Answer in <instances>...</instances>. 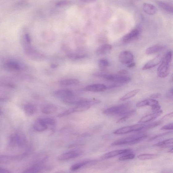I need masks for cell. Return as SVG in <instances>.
Wrapping results in <instances>:
<instances>
[{"instance_id": "1", "label": "cell", "mask_w": 173, "mask_h": 173, "mask_svg": "<svg viewBox=\"0 0 173 173\" xmlns=\"http://www.w3.org/2000/svg\"><path fill=\"white\" fill-rule=\"evenodd\" d=\"M172 53L168 52L163 58L157 70V74L160 78H165L167 76L171 71V64L172 61Z\"/></svg>"}, {"instance_id": "2", "label": "cell", "mask_w": 173, "mask_h": 173, "mask_svg": "<svg viewBox=\"0 0 173 173\" xmlns=\"http://www.w3.org/2000/svg\"><path fill=\"white\" fill-rule=\"evenodd\" d=\"M147 137V135L144 133H141L122 138L115 141L111 144L112 146L131 145L139 143L145 139Z\"/></svg>"}, {"instance_id": "3", "label": "cell", "mask_w": 173, "mask_h": 173, "mask_svg": "<svg viewBox=\"0 0 173 173\" xmlns=\"http://www.w3.org/2000/svg\"><path fill=\"white\" fill-rule=\"evenodd\" d=\"M130 105L128 103H125L108 108L103 111V113L109 116H121L129 110Z\"/></svg>"}, {"instance_id": "4", "label": "cell", "mask_w": 173, "mask_h": 173, "mask_svg": "<svg viewBox=\"0 0 173 173\" xmlns=\"http://www.w3.org/2000/svg\"><path fill=\"white\" fill-rule=\"evenodd\" d=\"M10 144L12 146H18L23 148L27 146V140L26 136L20 131L11 135L10 140Z\"/></svg>"}, {"instance_id": "5", "label": "cell", "mask_w": 173, "mask_h": 173, "mask_svg": "<svg viewBox=\"0 0 173 173\" xmlns=\"http://www.w3.org/2000/svg\"><path fill=\"white\" fill-rule=\"evenodd\" d=\"M105 78L106 80L115 82L120 83L127 84L131 80V78L127 76L119 74H103L102 77Z\"/></svg>"}, {"instance_id": "6", "label": "cell", "mask_w": 173, "mask_h": 173, "mask_svg": "<svg viewBox=\"0 0 173 173\" xmlns=\"http://www.w3.org/2000/svg\"><path fill=\"white\" fill-rule=\"evenodd\" d=\"M145 126V124H143L127 126L116 130L114 132V134L117 135L124 134L133 132L138 131L143 129Z\"/></svg>"}, {"instance_id": "7", "label": "cell", "mask_w": 173, "mask_h": 173, "mask_svg": "<svg viewBox=\"0 0 173 173\" xmlns=\"http://www.w3.org/2000/svg\"><path fill=\"white\" fill-rule=\"evenodd\" d=\"M83 153L84 151L80 150L68 151L60 155L58 157V159L60 161L69 160L80 157Z\"/></svg>"}, {"instance_id": "8", "label": "cell", "mask_w": 173, "mask_h": 173, "mask_svg": "<svg viewBox=\"0 0 173 173\" xmlns=\"http://www.w3.org/2000/svg\"><path fill=\"white\" fill-rule=\"evenodd\" d=\"M3 68L6 71L11 72L20 71L21 68L19 62L12 60L6 61L3 65Z\"/></svg>"}, {"instance_id": "9", "label": "cell", "mask_w": 173, "mask_h": 173, "mask_svg": "<svg viewBox=\"0 0 173 173\" xmlns=\"http://www.w3.org/2000/svg\"><path fill=\"white\" fill-rule=\"evenodd\" d=\"M119 59L121 63L128 65L133 62L134 60V57L130 52L124 51L120 53Z\"/></svg>"}, {"instance_id": "10", "label": "cell", "mask_w": 173, "mask_h": 173, "mask_svg": "<svg viewBox=\"0 0 173 173\" xmlns=\"http://www.w3.org/2000/svg\"><path fill=\"white\" fill-rule=\"evenodd\" d=\"M163 57L160 55H158L153 59L150 61L146 64L142 68V70H146L156 66L161 63Z\"/></svg>"}, {"instance_id": "11", "label": "cell", "mask_w": 173, "mask_h": 173, "mask_svg": "<svg viewBox=\"0 0 173 173\" xmlns=\"http://www.w3.org/2000/svg\"><path fill=\"white\" fill-rule=\"evenodd\" d=\"M132 150L130 149H124L115 150L110 151L103 155L101 158L102 159H107L119 155L131 153Z\"/></svg>"}, {"instance_id": "12", "label": "cell", "mask_w": 173, "mask_h": 173, "mask_svg": "<svg viewBox=\"0 0 173 173\" xmlns=\"http://www.w3.org/2000/svg\"><path fill=\"white\" fill-rule=\"evenodd\" d=\"M101 103V101L99 99L82 98L77 104L76 106H83L91 108V106L97 105Z\"/></svg>"}, {"instance_id": "13", "label": "cell", "mask_w": 173, "mask_h": 173, "mask_svg": "<svg viewBox=\"0 0 173 173\" xmlns=\"http://www.w3.org/2000/svg\"><path fill=\"white\" fill-rule=\"evenodd\" d=\"M74 95L73 91L67 89L58 90L54 92V95L62 100Z\"/></svg>"}, {"instance_id": "14", "label": "cell", "mask_w": 173, "mask_h": 173, "mask_svg": "<svg viewBox=\"0 0 173 173\" xmlns=\"http://www.w3.org/2000/svg\"><path fill=\"white\" fill-rule=\"evenodd\" d=\"M26 154H24L19 156H0V163L6 164L14 160L21 159L26 156Z\"/></svg>"}, {"instance_id": "15", "label": "cell", "mask_w": 173, "mask_h": 173, "mask_svg": "<svg viewBox=\"0 0 173 173\" xmlns=\"http://www.w3.org/2000/svg\"><path fill=\"white\" fill-rule=\"evenodd\" d=\"M140 33L139 28L134 29L129 33L124 35L122 38V40L125 43H128L137 37Z\"/></svg>"}, {"instance_id": "16", "label": "cell", "mask_w": 173, "mask_h": 173, "mask_svg": "<svg viewBox=\"0 0 173 173\" xmlns=\"http://www.w3.org/2000/svg\"><path fill=\"white\" fill-rule=\"evenodd\" d=\"M107 89V86L102 84H92L86 87V91L94 92H103L106 91Z\"/></svg>"}, {"instance_id": "17", "label": "cell", "mask_w": 173, "mask_h": 173, "mask_svg": "<svg viewBox=\"0 0 173 173\" xmlns=\"http://www.w3.org/2000/svg\"><path fill=\"white\" fill-rule=\"evenodd\" d=\"M163 112V111L160 110L152 114L147 115L141 118L139 122L141 123H146L152 121L160 116Z\"/></svg>"}, {"instance_id": "18", "label": "cell", "mask_w": 173, "mask_h": 173, "mask_svg": "<svg viewBox=\"0 0 173 173\" xmlns=\"http://www.w3.org/2000/svg\"><path fill=\"white\" fill-rule=\"evenodd\" d=\"M112 46L109 44H104L101 45L97 49L96 53L97 55L102 56L109 53L112 49Z\"/></svg>"}, {"instance_id": "19", "label": "cell", "mask_w": 173, "mask_h": 173, "mask_svg": "<svg viewBox=\"0 0 173 173\" xmlns=\"http://www.w3.org/2000/svg\"><path fill=\"white\" fill-rule=\"evenodd\" d=\"M48 125L43 122L41 118H40L36 120L34 125V128L35 130L39 132L45 131L48 129Z\"/></svg>"}, {"instance_id": "20", "label": "cell", "mask_w": 173, "mask_h": 173, "mask_svg": "<svg viewBox=\"0 0 173 173\" xmlns=\"http://www.w3.org/2000/svg\"><path fill=\"white\" fill-rule=\"evenodd\" d=\"M96 162V160H89L78 162V163L72 165L70 168V170L74 171H78L86 165L91 163H95Z\"/></svg>"}, {"instance_id": "21", "label": "cell", "mask_w": 173, "mask_h": 173, "mask_svg": "<svg viewBox=\"0 0 173 173\" xmlns=\"http://www.w3.org/2000/svg\"><path fill=\"white\" fill-rule=\"evenodd\" d=\"M144 12L149 15H154L157 12L156 7L150 3H145L143 5Z\"/></svg>"}, {"instance_id": "22", "label": "cell", "mask_w": 173, "mask_h": 173, "mask_svg": "<svg viewBox=\"0 0 173 173\" xmlns=\"http://www.w3.org/2000/svg\"><path fill=\"white\" fill-rule=\"evenodd\" d=\"M24 111L25 114L28 116H30L34 115L37 111V108L31 103H27L24 107Z\"/></svg>"}, {"instance_id": "23", "label": "cell", "mask_w": 173, "mask_h": 173, "mask_svg": "<svg viewBox=\"0 0 173 173\" xmlns=\"http://www.w3.org/2000/svg\"><path fill=\"white\" fill-rule=\"evenodd\" d=\"M159 103L158 101L154 99H148L142 101L136 104L137 107L140 108L146 106H152L157 104Z\"/></svg>"}, {"instance_id": "24", "label": "cell", "mask_w": 173, "mask_h": 173, "mask_svg": "<svg viewBox=\"0 0 173 173\" xmlns=\"http://www.w3.org/2000/svg\"><path fill=\"white\" fill-rule=\"evenodd\" d=\"M81 97L75 96L74 95L67 97L62 100L63 103L68 105H75L82 99Z\"/></svg>"}, {"instance_id": "25", "label": "cell", "mask_w": 173, "mask_h": 173, "mask_svg": "<svg viewBox=\"0 0 173 173\" xmlns=\"http://www.w3.org/2000/svg\"><path fill=\"white\" fill-rule=\"evenodd\" d=\"M43 168L41 163H38L34 164L25 170L24 173H37L42 171Z\"/></svg>"}, {"instance_id": "26", "label": "cell", "mask_w": 173, "mask_h": 173, "mask_svg": "<svg viewBox=\"0 0 173 173\" xmlns=\"http://www.w3.org/2000/svg\"><path fill=\"white\" fill-rule=\"evenodd\" d=\"M157 3L158 6L165 11L170 13H173V6L170 3L161 1H157Z\"/></svg>"}, {"instance_id": "27", "label": "cell", "mask_w": 173, "mask_h": 173, "mask_svg": "<svg viewBox=\"0 0 173 173\" xmlns=\"http://www.w3.org/2000/svg\"><path fill=\"white\" fill-rule=\"evenodd\" d=\"M57 110V108L53 104H48L44 107L42 109V112L45 114H49L55 113Z\"/></svg>"}, {"instance_id": "28", "label": "cell", "mask_w": 173, "mask_h": 173, "mask_svg": "<svg viewBox=\"0 0 173 173\" xmlns=\"http://www.w3.org/2000/svg\"><path fill=\"white\" fill-rule=\"evenodd\" d=\"M173 141V138L167 139L157 143L154 146L164 148L172 147Z\"/></svg>"}, {"instance_id": "29", "label": "cell", "mask_w": 173, "mask_h": 173, "mask_svg": "<svg viewBox=\"0 0 173 173\" xmlns=\"http://www.w3.org/2000/svg\"><path fill=\"white\" fill-rule=\"evenodd\" d=\"M136 112V110H129L126 112L125 113L120 116L121 117L120 120H118L117 123H121V122H125L133 115H134Z\"/></svg>"}, {"instance_id": "30", "label": "cell", "mask_w": 173, "mask_h": 173, "mask_svg": "<svg viewBox=\"0 0 173 173\" xmlns=\"http://www.w3.org/2000/svg\"><path fill=\"white\" fill-rule=\"evenodd\" d=\"M164 48L161 45H154L147 49L146 53L148 55H152L160 52Z\"/></svg>"}, {"instance_id": "31", "label": "cell", "mask_w": 173, "mask_h": 173, "mask_svg": "<svg viewBox=\"0 0 173 173\" xmlns=\"http://www.w3.org/2000/svg\"><path fill=\"white\" fill-rule=\"evenodd\" d=\"M159 155L157 154H146L139 155L138 158L140 160H145L155 159Z\"/></svg>"}, {"instance_id": "32", "label": "cell", "mask_w": 173, "mask_h": 173, "mask_svg": "<svg viewBox=\"0 0 173 173\" xmlns=\"http://www.w3.org/2000/svg\"><path fill=\"white\" fill-rule=\"evenodd\" d=\"M79 81L77 79H68L60 81L61 85L65 86H70L77 85L79 83Z\"/></svg>"}, {"instance_id": "33", "label": "cell", "mask_w": 173, "mask_h": 173, "mask_svg": "<svg viewBox=\"0 0 173 173\" xmlns=\"http://www.w3.org/2000/svg\"><path fill=\"white\" fill-rule=\"evenodd\" d=\"M140 91V89H136L126 94L120 99L121 101H124L132 98L136 95Z\"/></svg>"}, {"instance_id": "34", "label": "cell", "mask_w": 173, "mask_h": 173, "mask_svg": "<svg viewBox=\"0 0 173 173\" xmlns=\"http://www.w3.org/2000/svg\"><path fill=\"white\" fill-rule=\"evenodd\" d=\"M0 86L10 89H14L16 87L13 84L12 82L6 80H0Z\"/></svg>"}, {"instance_id": "35", "label": "cell", "mask_w": 173, "mask_h": 173, "mask_svg": "<svg viewBox=\"0 0 173 173\" xmlns=\"http://www.w3.org/2000/svg\"><path fill=\"white\" fill-rule=\"evenodd\" d=\"M135 157V156L134 154L130 153L120 157L119 158V160L121 161L131 160L134 158Z\"/></svg>"}, {"instance_id": "36", "label": "cell", "mask_w": 173, "mask_h": 173, "mask_svg": "<svg viewBox=\"0 0 173 173\" xmlns=\"http://www.w3.org/2000/svg\"><path fill=\"white\" fill-rule=\"evenodd\" d=\"M162 121H159L153 122V123L145 125V127L143 129L147 130H149L157 127L158 126L160 125L162 123Z\"/></svg>"}, {"instance_id": "37", "label": "cell", "mask_w": 173, "mask_h": 173, "mask_svg": "<svg viewBox=\"0 0 173 173\" xmlns=\"http://www.w3.org/2000/svg\"><path fill=\"white\" fill-rule=\"evenodd\" d=\"M42 121L44 123L48 126L49 125H53L56 124V121L54 119L50 118H41Z\"/></svg>"}, {"instance_id": "38", "label": "cell", "mask_w": 173, "mask_h": 173, "mask_svg": "<svg viewBox=\"0 0 173 173\" xmlns=\"http://www.w3.org/2000/svg\"><path fill=\"white\" fill-rule=\"evenodd\" d=\"M99 65L101 69L104 70L109 66V62L106 59H101L99 61Z\"/></svg>"}, {"instance_id": "39", "label": "cell", "mask_w": 173, "mask_h": 173, "mask_svg": "<svg viewBox=\"0 0 173 173\" xmlns=\"http://www.w3.org/2000/svg\"><path fill=\"white\" fill-rule=\"evenodd\" d=\"M68 56L70 59L77 60L84 58L86 56L85 55H82V54H71L68 55Z\"/></svg>"}, {"instance_id": "40", "label": "cell", "mask_w": 173, "mask_h": 173, "mask_svg": "<svg viewBox=\"0 0 173 173\" xmlns=\"http://www.w3.org/2000/svg\"><path fill=\"white\" fill-rule=\"evenodd\" d=\"M74 112H75L74 108H71V109H68L64 111V112L60 113L57 115V117H64Z\"/></svg>"}, {"instance_id": "41", "label": "cell", "mask_w": 173, "mask_h": 173, "mask_svg": "<svg viewBox=\"0 0 173 173\" xmlns=\"http://www.w3.org/2000/svg\"><path fill=\"white\" fill-rule=\"evenodd\" d=\"M172 131H171L162 133V134H160L159 135H158L153 137L152 138H151L150 139V140L151 141L153 140L158 138L164 136H167L169 134H172Z\"/></svg>"}, {"instance_id": "42", "label": "cell", "mask_w": 173, "mask_h": 173, "mask_svg": "<svg viewBox=\"0 0 173 173\" xmlns=\"http://www.w3.org/2000/svg\"><path fill=\"white\" fill-rule=\"evenodd\" d=\"M124 84H123L120 83L116 82L115 83L109 85V86H107V89H112L115 88L120 87L123 85Z\"/></svg>"}, {"instance_id": "43", "label": "cell", "mask_w": 173, "mask_h": 173, "mask_svg": "<svg viewBox=\"0 0 173 173\" xmlns=\"http://www.w3.org/2000/svg\"><path fill=\"white\" fill-rule=\"evenodd\" d=\"M173 123H170L167 125H165L161 128V130H172Z\"/></svg>"}, {"instance_id": "44", "label": "cell", "mask_w": 173, "mask_h": 173, "mask_svg": "<svg viewBox=\"0 0 173 173\" xmlns=\"http://www.w3.org/2000/svg\"><path fill=\"white\" fill-rule=\"evenodd\" d=\"M151 110L154 112H156L160 110L161 107L160 106L159 103L155 104L151 106Z\"/></svg>"}, {"instance_id": "45", "label": "cell", "mask_w": 173, "mask_h": 173, "mask_svg": "<svg viewBox=\"0 0 173 173\" xmlns=\"http://www.w3.org/2000/svg\"><path fill=\"white\" fill-rule=\"evenodd\" d=\"M173 116V112H171L170 113H169L168 114H167L165 115V116H164L163 117V118H162V120H168V119L169 118H170L171 117H172Z\"/></svg>"}, {"instance_id": "46", "label": "cell", "mask_w": 173, "mask_h": 173, "mask_svg": "<svg viewBox=\"0 0 173 173\" xmlns=\"http://www.w3.org/2000/svg\"><path fill=\"white\" fill-rule=\"evenodd\" d=\"M161 95L160 93H155L154 94L152 95H151L150 97L151 99H158L161 96Z\"/></svg>"}, {"instance_id": "47", "label": "cell", "mask_w": 173, "mask_h": 173, "mask_svg": "<svg viewBox=\"0 0 173 173\" xmlns=\"http://www.w3.org/2000/svg\"><path fill=\"white\" fill-rule=\"evenodd\" d=\"M128 73V71L125 70H121L119 71L118 72V74L121 75H124L127 74Z\"/></svg>"}, {"instance_id": "48", "label": "cell", "mask_w": 173, "mask_h": 173, "mask_svg": "<svg viewBox=\"0 0 173 173\" xmlns=\"http://www.w3.org/2000/svg\"><path fill=\"white\" fill-rule=\"evenodd\" d=\"M10 172L7 169L0 168V173H9Z\"/></svg>"}, {"instance_id": "49", "label": "cell", "mask_w": 173, "mask_h": 173, "mask_svg": "<svg viewBox=\"0 0 173 173\" xmlns=\"http://www.w3.org/2000/svg\"><path fill=\"white\" fill-rule=\"evenodd\" d=\"M173 89L172 88L170 89V91L168 92L167 94V96L170 98H172L173 94H172Z\"/></svg>"}, {"instance_id": "50", "label": "cell", "mask_w": 173, "mask_h": 173, "mask_svg": "<svg viewBox=\"0 0 173 173\" xmlns=\"http://www.w3.org/2000/svg\"><path fill=\"white\" fill-rule=\"evenodd\" d=\"M80 1L83 2L89 3L95 2L96 0H80Z\"/></svg>"}, {"instance_id": "51", "label": "cell", "mask_w": 173, "mask_h": 173, "mask_svg": "<svg viewBox=\"0 0 173 173\" xmlns=\"http://www.w3.org/2000/svg\"><path fill=\"white\" fill-rule=\"evenodd\" d=\"M136 64L135 63L132 62L128 65V67L129 68H132L135 66Z\"/></svg>"}, {"instance_id": "52", "label": "cell", "mask_w": 173, "mask_h": 173, "mask_svg": "<svg viewBox=\"0 0 173 173\" xmlns=\"http://www.w3.org/2000/svg\"><path fill=\"white\" fill-rule=\"evenodd\" d=\"M168 152L170 153H173V148H172H172L171 149V150L169 151Z\"/></svg>"}, {"instance_id": "53", "label": "cell", "mask_w": 173, "mask_h": 173, "mask_svg": "<svg viewBox=\"0 0 173 173\" xmlns=\"http://www.w3.org/2000/svg\"><path fill=\"white\" fill-rule=\"evenodd\" d=\"M56 67H57V66L56 65H54V64L52 65V66H51V67H52V68H55Z\"/></svg>"}, {"instance_id": "54", "label": "cell", "mask_w": 173, "mask_h": 173, "mask_svg": "<svg viewBox=\"0 0 173 173\" xmlns=\"http://www.w3.org/2000/svg\"><path fill=\"white\" fill-rule=\"evenodd\" d=\"M2 114V111L1 109H0V116H1Z\"/></svg>"}]
</instances>
